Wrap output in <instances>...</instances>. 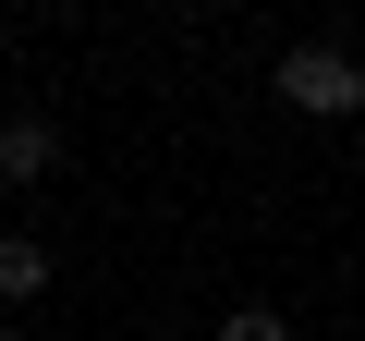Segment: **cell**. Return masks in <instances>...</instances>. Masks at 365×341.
<instances>
[{
	"instance_id": "6da1fadb",
	"label": "cell",
	"mask_w": 365,
	"mask_h": 341,
	"mask_svg": "<svg viewBox=\"0 0 365 341\" xmlns=\"http://www.w3.org/2000/svg\"><path fill=\"white\" fill-rule=\"evenodd\" d=\"M280 98H292V110H317V122H353V110H365V61L304 37V49H280Z\"/></svg>"
},
{
	"instance_id": "7a4b0ae2",
	"label": "cell",
	"mask_w": 365,
	"mask_h": 341,
	"mask_svg": "<svg viewBox=\"0 0 365 341\" xmlns=\"http://www.w3.org/2000/svg\"><path fill=\"white\" fill-rule=\"evenodd\" d=\"M49 170H61V122L13 110V122H0V183H49Z\"/></svg>"
},
{
	"instance_id": "3957f363",
	"label": "cell",
	"mask_w": 365,
	"mask_h": 341,
	"mask_svg": "<svg viewBox=\"0 0 365 341\" xmlns=\"http://www.w3.org/2000/svg\"><path fill=\"white\" fill-rule=\"evenodd\" d=\"M37 292H49V244L0 232V317H13V305H37Z\"/></svg>"
},
{
	"instance_id": "277c9868",
	"label": "cell",
	"mask_w": 365,
	"mask_h": 341,
	"mask_svg": "<svg viewBox=\"0 0 365 341\" xmlns=\"http://www.w3.org/2000/svg\"><path fill=\"white\" fill-rule=\"evenodd\" d=\"M220 341H292V329H280V305H232V317H220Z\"/></svg>"
},
{
	"instance_id": "5b68a950",
	"label": "cell",
	"mask_w": 365,
	"mask_h": 341,
	"mask_svg": "<svg viewBox=\"0 0 365 341\" xmlns=\"http://www.w3.org/2000/svg\"><path fill=\"white\" fill-rule=\"evenodd\" d=\"M0 341H13V317H0Z\"/></svg>"
}]
</instances>
